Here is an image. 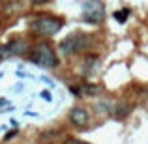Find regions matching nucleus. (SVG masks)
Masks as SVG:
<instances>
[{
	"label": "nucleus",
	"mask_w": 148,
	"mask_h": 144,
	"mask_svg": "<svg viewBox=\"0 0 148 144\" xmlns=\"http://www.w3.org/2000/svg\"><path fill=\"white\" fill-rule=\"evenodd\" d=\"M64 144H88V142H84V141H79V139H68Z\"/></svg>",
	"instance_id": "9"
},
{
	"label": "nucleus",
	"mask_w": 148,
	"mask_h": 144,
	"mask_svg": "<svg viewBox=\"0 0 148 144\" xmlns=\"http://www.w3.org/2000/svg\"><path fill=\"white\" fill-rule=\"evenodd\" d=\"M17 135V129L13 127V131H10V133H6V137H4V141H11V139Z\"/></svg>",
	"instance_id": "10"
},
{
	"label": "nucleus",
	"mask_w": 148,
	"mask_h": 144,
	"mask_svg": "<svg viewBox=\"0 0 148 144\" xmlns=\"http://www.w3.org/2000/svg\"><path fill=\"white\" fill-rule=\"evenodd\" d=\"M51 0H32V4L34 6H43V4H49Z\"/></svg>",
	"instance_id": "11"
},
{
	"label": "nucleus",
	"mask_w": 148,
	"mask_h": 144,
	"mask_svg": "<svg viewBox=\"0 0 148 144\" xmlns=\"http://www.w3.org/2000/svg\"><path fill=\"white\" fill-rule=\"evenodd\" d=\"M64 26V21L58 17H53V15H40L34 21H30L28 30L34 34V36L40 38H51L54 34H58Z\"/></svg>",
	"instance_id": "1"
},
{
	"label": "nucleus",
	"mask_w": 148,
	"mask_h": 144,
	"mask_svg": "<svg viewBox=\"0 0 148 144\" xmlns=\"http://www.w3.org/2000/svg\"><path fill=\"white\" fill-rule=\"evenodd\" d=\"M105 17V8L99 0H88L83 4V19L90 25H99Z\"/></svg>",
	"instance_id": "4"
},
{
	"label": "nucleus",
	"mask_w": 148,
	"mask_h": 144,
	"mask_svg": "<svg viewBox=\"0 0 148 144\" xmlns=\"http://www.w3.org/2000/svg\"><path fill=\"white\" fill-rule=\"evenodd\" d=\"M127 17H130V10H120V11H116V13H114V19L118 23H126Z\"/></svg>",
	"instance_id": "8"
},
{
	"label": "nucleus",
	"mask_w": 148,
	"mask_h": 144,
	"mask_svg": "<svg viewBox=\"0 0 148 144\" xmlns=\"http://www.w3.org/2000/svg\"><path fill=\"white\" fill-rule=\"evenodd\" d=\"M26 49H28V43L25 40H11L0 47V60H6V58L11 56H21V54L26 53Z\"/></svg>",
	"instance_id": "5"
},
{
	"label": "nucleus",
	"mask_w": 148,
	"mask_h": 144,
	"mask_svg": "<svg viewBox=\"0 0 148 144\" xmlns=\"http://www.w3.org/2000/svg\"><path fill=\"white\" fill-rule=\"evenodd\" d=\"M88 43H90V40H88L84 34L77 32V34H71V36L64 38V40L60 41V45H58V51H60L64 56H71V54H77V53H81V51H84L88 47Z\"/></svg>",
	"instance_id": "3"
},
{
	"label": "nucleus",
	"mask_w": 148,
	"mask_h": 144,
	"mask_svg": "<svg viewBox=\"0 0 148 144\" xmlns=\"http://www.w3.org/2000/svg\"><path fill=\"white\" fill-rule=\"evenodd\" d=\"M41 96H43L47 101H51V96H49V92H41Z\"/></svg>",
	"instance_id": "12"
},
{
	"label": "nucleus",
	"mask_w": 148,
	"mask_h": 144,
	"mask_svg": "<svg viewBox=\"0 0 148 144\" xmlns=\"http://www.w3.org/2000/svg\"><path fill=\"white\" fill-rule=\"evenodd\" d=\"M131 105L130 103H126V101H122V103H118L114 107V111H112V116H114L116 120H124V118H127L130 116V112H131Z\"/></svg>",
	"instance_id": "7"
},
{
	"label": "nucleus",
	"mask_w": 148,
	"mask_h": 144,
	"mask_svg": "<svg viewBox=\"0 0 148 144\" xmlns=\"http://www.w3.org/2000/svg\"><path fill=\"white\" fill-rule=\"evenodd\" d=\"M69 122L77 127H84L90 122V114H88V111L83 109V107H73L71 111H69Z\"/></svg>",
	"instance_id": "6"
},
{
	"label": "nucleus",
	"mask_w": 148,
	"mask_h": 144,
	"mask_svg": "<svg viewBox=\"0 0 148 144\" xmlns=\"http://www.w3.org/2000/svg\"><path fill=\"white\" fill-rule=\"evenodd\" d=\"M28 60L40 68H56L58 66V54L49 43H38L28 53Z\"/></svg>",
	"instance_id": "2"
}]
</instances>
